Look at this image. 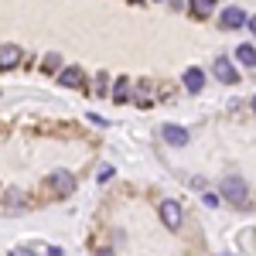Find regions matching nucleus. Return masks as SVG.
Returning <instances> with one entry per match:
<instances>
[{
    "mask_svg": "<svg viewBox=\"0 0 256 256\" xmlns=\"http://www.w3.org/2000/svg\"><path fill=\"white\" fill-rule=\"evenodd\" d=\"M222 198L242 208V205L250 202V188H246V181H242V178H236V174H229L226 181H222Z\"/></svg>",
    "mask_w": 256,
    "mask_h": 256,
    "instance_id": "nucleus-1",
    "label": "nucleus"
},
{
    "mask_svg": "<svg viewBox=\"0 0 256 256\" xmlns=\"http://www.w3.org/2000/svg\"><path fill=\"white\" fill-rule=\"evenodd\" d=\"M158 212H160V222H164V226H168L171 232H174V229H181V222H184V212H181V205H178V202L164 198Z\"/></svg>",
    "mask_w": 256,
    "mask_h": 256,
    "instance_id": "nucleus-2",
    "label": "nucleus"
},
{
    "mask_svg": "<svg viewBox=\"0 0 256 256\" xmlns=\"http://www.w3.org/2000/svg\"><path fill=\"white\" fill-rule=\"evenodd\" d=\"M48 188H52L55 195H72V192H76V178L68 174V171H55V174L48 178Z\"/></svg>",
    "mask_w": 256,
    "mask_h": 256,
    "instance_id": "nucleus-3",
    "label": "nucleus"
},
{
    "mask_svg": "<svg viewBox=\"0 0 256 256\" xmlns=\"http://www.w3.org/2000/svg\"><path fill=\"white\" fill-rule=\"evenodd\" d=\"M212 72H216L218 82H229V86H232V82H239V72H236V65H232L229 58H216Z\"/></svg>",
    "mask_w": 256,
    "mask_h": 256,
    "instance_id": "nucleus-4",
    "label": "nucleus"
},
{
    "mask_svg": "<svg viewBox=\"0 0 256 256\" xmlns=\"http://www.w3.org/2000/svg\"><path fill=\"white\" fill-rule=\"evenodd\" d=\"M226 31H236V28H242L246 24V14L239 10V7H226V14H222V20H218Z\"/></svg>",
    "mask_w": 256,
    "mask_h": 256,
    "instance_id": "nucleus-5",
    "label": "nucleus"
},
{
    "mask_svg": "<svg viewBox=\"0 0 256 256\" xmlns=\"http://www.w3.org/2000/svg\"><path fill=\"white\" fill-rule=\"evenodd\" d=\"M184 89H188L192 96H198V92L205 89V72H202V68H188V72H184Z\"/></svg>",
    "mask_w": 256,
    "mask_h": 256,
    "instance_id": "nucleus-6",
    "label": "nucleus"
},
{
    "mask_svg": "<svg viewBox=\"0 0 256 256\" xmlns=\"http://www.w3.org/2000/svg\"><path fill=\"white\" fill-rule=\"evenodd\" d=\"M164 140H168L171 147H184V144H188V130L178 126V123H168V126H164Z\"/></svg>",
    "mask_w": 256,
    "mask_h": 256,
    "instance_id": "nucleus-7",
    "label": "nucleus"
},
{
    "mask_svg": "<svg viewBox=\"0 0 256 256\" xmlns=\"http://www.w3.org/2000/svg\"><path fill=\"white\" fill-rule=\"evenodd\" d=\"M58 82L65 86V89H82V82H86V76H82V68H65V72H58Z\"/></svg>",
    "mask_w": 256,
    "mask_h": 256,
    "instance_id": "nucleus-8",
    "label": "nucleus"
},
{
    "mask_svg": "<svg viewBox=\"0 0 256 256\" xmlns=\"http://www.w3.org/2000/svg\"><path fill=\"white\" fill-rule=\"evenodd\" d=\"M18 62H20V48L18 44H4V48H0V68H4V72L14 68Z\"/></svg>",
    "mask_w": 256,
    "mask_h": 256,
    "instance_id": "nucleus-9",
    "label": "nucleus"
},
{
    "mask_svg": "<svg viewBox=\"0 0 256 256\" xmlns=\"http://www.w3.org/2000/svg\"><path fill=\"white\" fill-rule=\"evenodd\" d=\"M236 58H239V65H246V68H253V65H256V48H253V44H239Z\"/></svg>",
    "mask_w": 256,
    "mask_h": 256,
    "instance_id": "nucleus-10",
    "label": "nucleus"
},
{
    "mask_svg": "<svg viewBox=\"0 0 256 256\" xmlns=\"http://www.w3.org/2000/svg\"><path fill=\"white\" fill-rule=\"evenodd\" d=\"M216 10V0H192V14L195 18H208Z\"/></svg>",
    "mask_w": 256,
    "mask_h": 256,
    "instance_id": "nucleus-11",
    "label": "nucleus"
},
{
    "mask_svg": "<svg viewBox=\"0 0 256 256\" xmlns=\"http://www.w3.org/2000/svg\"><path fill=\"white\" fill-rule=\"evenodd\" d=\"M126 99H130V82L120 79L116 86H113V102H126Z\"/></svg>",
    "mask_w": 256,
    "mask_h": 256,
    "instance_id": "nucleus-12",
    "label": "nucleus"
},
{
    "mask_svg": "<svg viewBox=\"0 0 256 256\" xmlns=\"http://www.w3.org/2000/svg\"><path fill=\"white\" fill-rule=\"evenodd\" d=\"M58 65H62V58H58V55H48V58H44V68H48V72H55Z\"/></svg>",
    "mask_w": 256,
    "mask_h": 256,
    "instance_id": "nucleus-13",
    "label": "nucleus"
},
{
    "mask_svg": "<svg viewBox=\"0 0 256 256\" xmlns=\"http://www.w3.org/2000/svg\"><path fill=\"white\" fill-rule=\"evenodd\" d=\"M116 174V171H113V168H102V171H99V184H106V181H110V178Z\"/></svg>",
    "mask_w": 256,
    "mask_h": 256,
    "instance_id": "nucleus-14",
    "label": "nucleus"
},
{
    "mask_svg": "<svg viewBox=\"0 0 256 256\" xmlns=\"http://www.w3.org/2000/svg\"><path fill=\"white\" fill-rule=\"evenodd\" d=\"M89 123H96V126H106V120L99 116V113H89Z\"/></svg>",
    "mask_w": 256,
    "mask_h": 256,
    "instance_id": "nucleus-15",
    "label": "nucleus"
},
{
    "mask_svg": "<svg viewBox=\"0 0 256 256\" xmlns=\"http://www.w3.org/2000/svg\"><path fill=\"white\" fill-rule=\"evenodd\" d=\"M10 256H34L31 250H24V246H18V250H10Z\"/></svg>",
    "mask_w": 256,
    "mask_h": 256,
    "instance_id": "nucleus-16",
    "label": "nucleus"
},
{
    "mask_svg": "<svg viewBox=\"0 0 256 256\" xmlns=\"http://www.w3.org/2000/svg\"><path fill=\"white\" fill-rule=\"evenodd\" d=\"M48 256H62V250H58V246H52V250H48Z\"/></svg>",
    "mask_w": 256,
    "mask_h": 256,
    "instance_id": "nucleus-17",
    "label": "nucleus"
},
{
    "mask_svg": "<svg viewBox=\"0 0 256 256\" xmlns=\"http://www.w3.org/2000/svg\"><path fill=\"white\" fill-rule=\"evenodd\" d=\"M96 256H113V250H99V253Z\"/></svg>",
    "mask_w": 256,
    "mask_h": 256,
    "instance_id": "nucleus-18",
    "label": "nucleus"
},
{
    "mask_svg": "<svg viewBox=\"0 0 256 256\" xmlns=\"http://www.w3.org/2000/svg\"><path fill=\"white\" fill-rule=\"evenodd\" d=\"M250 28H253V34H256V18H253V20H250Z\"/></svg>",
    "mask_w": 256,
    "mask_h": 256,
    "instance_id": "nucleus-19",
    "label": "nucleus"
},
{
    "mask_svg": "<svg viewBox=\"0 0 256 256\" xmlns=\"http://www.w3.org/2000/svg\"><path fill=\"white\" fill-rule=\"evenodd\" d=\"M253 113H256V96H253Z\"/></svg>",
    "mask_w": 256,
    "mask_h": 256,
    "instance_id": "nucleus-20",
    "label": "nucleus"
},
{
    "mask_svg": "<svg viewBox=\"0 0 256 256\" xmlns=\"http://www.w3.org/2000/svg\"><path fill=\"white\" fill-rule=\"evenodd\" d=\"M134 4H140V0H134Z\"/></svg>",
    "mask_w": 256,
    "mask_h": 256,
    "instance_id": "nucleus-21",
    "label": "nucleus"
}]
</instances>
